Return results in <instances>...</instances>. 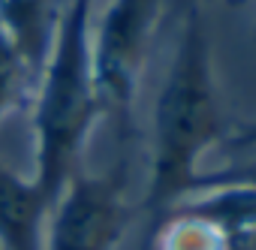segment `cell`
Here are the masks:
<instances>
[{
	"mask_svg": "<svg viewBox=\"0 0 256 250\" xmlns=\"http://www.w3.org/2000/svg\"><path fill=\"white\" fill-rule=\"evenodd\" d=\"M223 139V106L214 76V48L199 6H190L172 66L154 102L151 178L145 205L163 214L196 190L202 160Z\"/></svg>",
	"mask_w": 256,
	"mask_h": 250,
	"instance_id": "6da1fadb",
	"label": "cell"
},
{
	"mask_svg": "<svg viewBox=\"0 0 256 250\" xmlns=\"http://www.w3.org/2000/svg\"><path fill=\"white\" fill-rule=\"evenodd\" d=\"M90 12L94 0H70L52 54L34 88V184L54 202L76 175L82 148L102 114L90 64Z\"/></svg>",
	"mask_w": 256,
	"mask_h": 250,
	"instance_id": "7a4b0ae2",
	"label": "cell"
},
{
	"mask_svg": "<svg viewBox=\"0 0 256 250\" xmlns=\"http://www.w3.org/2000/svg\"><path fill=\"white\" fill-rule=\"evenodd\" d=\"M166 0H112L96 30L90 28V64L102 112L130 120V108L160 28Z\"/></svg>",
	"mask_w": 256,
	"mask_h": 250,
	"instance_id": "3957f363",
	"label": "cell"
},
{
	"mask_svg": "<svg viewBox=\"0 0 256 250\" xmlns=\"http://www.w3.org/2000/svg\"><path fill=\"white\" fill-rule=\"evenodd\" d=\"M126 226H130V205L120 172H76L52 205L42 250H118Z\"/></svg>",
	"mask_w": 256,
	"mask_h": 250,
	"instance_id": "277c9868",
	"label": "cell"
},
{
	"mask_svg": "<svg viewBox=\"0 0 256 250\" xmlns=\"http://www.w3.org/2000/svg\"><path fill=\"white\" fill-rule=\"evenodd\" d=\"M52 205L34 178L0 163V250H42Z\"/></svg>",
	"mask_w": 256,
	"mask_h": 250,
	"instance_id": "5b68a950",
	"label": "cell"
},
{
	"mask_svg": "<svg viewBox=\"0 0 256 250\" xmlns=\"http://www.w3.org/2000/svg\"><path fill=\"white\" fill-rule=\"evenodd\" d=\"M60 18V0H0V30L10 36L36 78L52 54Z\"/></svg>",
	"mask_w": 256,
	"mask_h": 250,
	"instance_id": "8992f818",
	"label": "cell"
},
{
	"mask_svg": "<svg viewBox=\"0 0 256 250\" xmlns=\"http://www.w3.org/2000/svg\"><path fill=\"white\" fill-rule=\"evenodd\" d=\"M151 250H229V235L190 205L175 202L157 214Z\"/></svg>",
	"mask_w": 256,
	"mask_h": 250,
	"instance_id": "52a82bcc",
	"label": "cell"
},
{
	"mask_svg": "<svg viewBox=\"0 0 256 250\" xmlns=\"http://www.w3.org/2000/svg\"><path fill=\"white\" fill-rule=\"evenodd\" d=\"M36 88V76L18 54V48L10 42V36L0 30V120L10 112L22 108Z\"/></svg>",
	"mask_w": 256,
	"mask_h": 250,
	"instance_id": "ba28073f",
	"label": "cell"
},
{
	"mask_svg": "<svg viewBox=\"0 0 256 250\" xmlns=\"http://www.w3.org/2000/svg\"><path fill=\"white\" fill-rule=\"evenodd\" d=\"M256 151V148H253ZM205 184H241V187H253L256 190V157L250 163H241V166H226L220 172H202L199 181H196V190L205 187ZM193 190V193H196Z\"/></svg>",
	"mask_w": 256,
	"mask_h": 250,
	"instance_id": "9c48e42d",
	"label": "cell"
},
{
	"mask_svg": "<svg viewBox=\"0 0 256 250\" xmlns=\"http://www.w3.org/2000/svg\"><path fill=\"white\" fill-rule=\"evenodd\" d=\"M232 148H238V151H253L256 148V124H250V127L232 142Z\"/></svg>",
	"mask_w": 256,
	"mask_h": 250,
	"instance_id": "30bf717a",
	"label": "cell"
}]
</instances>
